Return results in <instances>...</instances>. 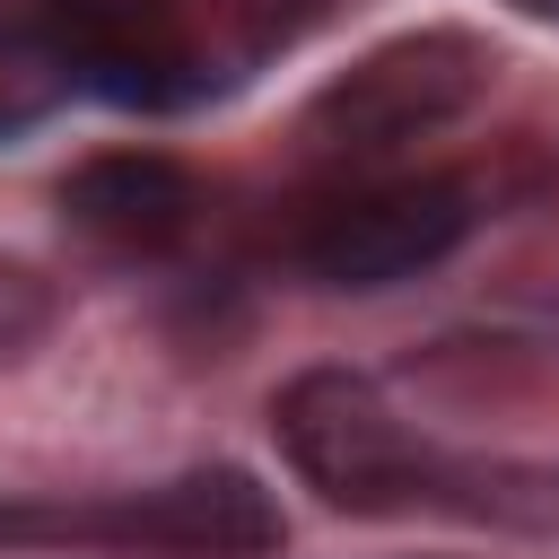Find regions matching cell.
<instances>
[{"instance_id":"6","label":"cell","mask_w":559,"mask_h":559,"mask_svg":"<svg viewBox=\"0 0 559 559\" xmlns=\"http://www.w3.org/2000/svg\"><path fill=\"white\" fill-rule=\"evenodd\" d=\"M52 96H70L52 35H44V0H0V131L35 122Z\"/></svg>"},{"instance_id":"3","label":"cell","mask_w":559,"mask_h":559,"mask_svg":"<svg viewBox=\"0 0 559 559\" xmlns=\"http://www.w3.org/2000/svg\"><path fill=\"white\" fill-rule=\"evenodd\" d=\"M480 96H489V44H472L463 26H428V35L376 44L358 70H341L306 105V140H314V157L367 166V157H393V148L463 122Z\"/></svg>"},{"instance_id":"1","label":"cell","mask_w":559,"mask_h":559,"mask_svg":"<svg viewBox=\"0 0 559 559\" xmlns=\"http://www.w3.org/2000/svg\"><path fill=\"white\" fill-rule=\"evenodd\" d=\"M271 437L297 463V480L349 515H472V524H524V533L559 524V463L445 454L349 367L288 376L271 402Z\"/></svg>"},{"instance_id":"7","label":"cell","mask_w":559,"mask_h":559,"mask_svg":"<svg viewBox=\"0 0 559 559\" xmlns=\"http://www.w3.org/2000/svg\"><path fill=\"white\" fill-rule=\"evenodd\" d=\"M515 9H524V17H559V0H515Z\"/></svg>"},{"instance_id":"5","label":"cell","mask_w":559,"mask_h":559,"mask_svg":"<svg viewBox=\"0 0 559 559\" xmlns=\"http://www.w3.org/2000/svg\"><path fill=\"white\" fill-rule=\"evenodd\" d=\"M61 218L114 253H166L201 218V183L166 148H105L61 175Z\"/></svg>"},{"instance_id":"4","label":"cell","mask_w":559,"mask_h":559,"mask_svg":"<svg viewBox=\"0 0 559 559\" xmlns=\"http://www.w3.org/2000/svg\"><path fill=\"white\" fill-rule=\"evenodd\" d=\"M472 227H480V192L463 175H393V183L323 201L297 236V262L332 288H393V280L437 271Z\"/></svg>"},{"instance_id":"2","label":"cell","mask_w":559,"mask_h":559,"mask_svg":"<svg viewBox=\"0 0 559 559\" xmlns=\"http://www.w3.org/2000/svg\"><path fill=\"white\" fill-rule=\"evenodd\" d=\"M280 507L253 472L210 463L157 489L105 498H9L0 550H122V559H262L280 550Z\"/></svg>"}]
</instances>
